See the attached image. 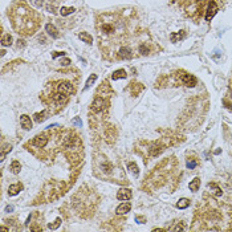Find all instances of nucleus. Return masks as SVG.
<instances>
[{
	"label": "nucleus",
	"instance_id": "1",
	"mask_svg": "<svg viewBox=\"0 0 232 232\" xmlns=\"http://www.w3.org/2000/svg\"><path fill=\"white\" fill-rule=\"evenodd\" d=\"M97 32H98L100 45L105 44L102 50L108 52L113 45H121V39L126 35V20L117 13H102L97 19Z\"/></svg>",
	"mask_w": 232,
	"mask_h": 232
},
{
	"label": "nucleus",
	"instance_id": "2",
	"mask_svg": "<svg viewBox=\"0 0 232 232\" xmlns=\"http://www.w3.org/2000/svg\"><path fill=\"white\" fill-rule=\"evenodd\" d=\"M8 16L13 29L21 36L33 35L41 24L40 13L31 8L24 0H16L8 9Z\"/></svg>",
	"mask_w": 232,
	"mask_h": 232
},
{
	"label": "nucleus",
	"instance_id": "3",
	"mask_svg": "<svg viewBox=\"0 0 232 232\" xmlns=\"http://www.w3.org/2000/svg\"><path fill=\"white\" fill-rule=\"evenodd\" d=\"M178 162H176L175 157L166 158L165 161H162L154 170L151 171V174L146 176L143 187L148 190V192L157 191L158 188H162L163 186H169L170 182H178L176 178V173H178ZM169 191L171 192V187L169 186Z\"/></svg>",
	"mask_w": 232,
	"mask_h": 232
},
{
	"label": "nucleus",
	"instance_id": "4",
	"mask_svg": "<svg viewBox=\"0 0 232 232\" xmlns=\"http://www.w3.org/2000/svg\"><path fill=\"white\" fill-rule=\"evenodd\" d=\"M60 131H61V129L58 127V125H50V126H48V129H46L45 131L37 134L36 137L32 138L31 141L25 145V147L29 151L33 153L35 155L37 154V151H41V154H40L39 158H40V159H45V158H46V148L45 147L49 145L52 139H54L53 137H56V138L60 137V135H57Z\"/></svg>",
	"mask_w": 232,
	"mask_h": 232
},
{
	"label": "nucleus",
	"instance_id": "5",
	"mask_svg": "<svg viewBox=\"0 0 232 232\" xmlns=\"http://www.w3.org/2000/svg\"><path fill=\"white\" fill-rule=\"evenodd\" d=\"M61 146L65 151V155L69 158L72 163H80L82 159V142L80 137L73 131H68L67 135L62 137Z\"/></svg>",
	"mask_w": 232,
	"mask_h": 232
},
{
	"label": "nucleus",
	"instance_id": "6",
	"mask_svg": "<svg viewBox=\"0 0 232 232\" xmlns=\"http://www.w3.org/2000/svg\"><path fill=\"white\" fill-rule=\"evenodd\" d=\"M64 183L61 182H48L44 186V190H43V198H44V203L46 202H50V200H54V199H58L61 195H64Z\"/></svg>",
	"mask_w": 232,
	"mask_h": 232
},
{
	"label": "nucleus",
	"instance_id": "7",
	"mask_svg": "<svg viewBox=\"0 0 232 232\" xmlns=\"http://www.w3.org/2000/svg\"><path fill=\"white\" fill-rule=\"evenodd\" d=\"M96 161V165L93 163V169H94V173L97 176H102V178H105V176H109L113 174L114 171V166L113 163L108 159V158L105 157H100V159L97 158Z\"/></svg>",
	"mask_w": 232,
	"mask_h": 232
},
{
	"label": "nucleus",
	"instance_id": "8",
	"mask_svg": "<svg viewBox=\"0 0 232 232\" xmlns=\"http://www.w3.org/2000/svg\"><path fill=\"white\" fill-rule=\"evenodd\" d=\"M52 90L62 93L65 96H71L74 93V86L68 81H58L56 85H52Z\"/></svg>",
	"mask_w": 232,
	"mask_h": 232
},
{
	"label": "nucleus",
	"instance_id": "9",
	"mask_svg": "<svg viewBox=\"0 0 232 232\" xmlns=\"http://www.w3.org/2000/svg\"><path fill=\"white\" fill-rule=\"evenodd\" d=\"M165 147H166V145H163L161 141H155V142L148 143L146 150H147V153H148V155H150V157H158L162 151L165 150Z\"/></svg>",
	"mask_w": 232,
	"mask_h": 232
},
{
	"label": "nucleus",
	"instance_id": "10",
	"mask_svg": "<svg viewBox=\"0 0 232 232\" xmlns=\"http://www.w3.org/2000/svg\"><path fill=\"white\" fill-rule=\"evenodd\" d=\"M176 76H178L180 78V81H182L184 85L188 86V88H194L195 85H196V82H198L196 77L192 76V74H190V73H186L183 71L178 72V73H176Z\"/></svg>",
	"mask_w": 232,
	"mask_h": 232
},
{
	"label": "nucleus",
	"instance_id": "11",
	"mask_svg": "<svg viewBox=\"0 0 232 232\" xmlns=\"http://www.w3.org/2000/svg\"><path fill=\"white\" fill-rule=\"evenodd\" d=\"M115 56H117L118 58H122V60H129V58L133 57V50L130 46L121 44L118 48L115 49Z\"/></svg>",
	"mask_w": 232,
	"mask_h": 232
},
{
	"label": "nucleus",
	"instance_id": "12",
	"mask_svg": "<svg viewBox=\"0 0 232 232\" xmlns=\"http://www.w3.org/2000/svg\"><path fill=\"white\" fill-rule=\"evenodd\" d=\"M106 108V101L105 98H102L101 96H97L94 100H93L92 105H90V110L93 113H101V111H104Z\"/></svg>",
	"mask_w": 232,
	"mask_h": 232
},
{
	"label": "nucleus",
	"instance_id": "13",
	"mask_svg": "<svg viewBox=\"0 0 232 232\" xmlns=\"http://www.w3.org/2000/svg\"><path fill=\"white\" fill-rule=\"evenodd\" d=\"M217 11H219V7H217V4H216L215 2H213V0H211L210 4H208V7H207L206 20H207V21H211V19L216 15Z\"/></svg>",
	"mask_w": 232,
	"mask_h": 232
},
{
	"label": "nucleus",
	"instance_id": "14",
	"mask_svg": "<svg viewBox=\"0 0 232 232\" xmlns=\"http://www.w3.org/2000/svg\"><path fill=\"white\" fill-rule=\"evenodd\" d=\"M133 196L131 190L130 188H121L119 191L117 192V199L118 200H130Z\"/></svg>",
	"mask_w": 232,
	"mask_h": 232
},
{
	"label": "nucleus",
	"instance_id": "15",
	"mask_svg": "<svg viewBox=\"0 0 232 232\" xmlns=\"http://www.w3.org/2000/svg\"><path fill=\"white\" fill-rule=\"evenodd\" d=\"M130 210H131V204L130 203H122L117 207L115 212H117V215H125V213L130 212Z\"/></svg>",
	"mask_w": 232,
	"mask_h": 232
},
{
	"label": "nucleus",
	"instance_id": "16",
	"mask_svg": "<svg viewBox=\"0 0 232 232\" xmlns=\"http://www.w3.org/2000/svg\"><path fill=\"white\" fill-rule=\"evenodd\" d=\"M23 190V184L21 183H15V184H11L8 187V195H11V196H15L17 195Z\"/></svg>",
	"mask_w": 232,
	"mask_h": 232
},
{
	"label": "nucleus",
	"instance_id": "17",
	"mask_svg": "<svg viewBox=\"0 0 232 232\" xmlns=\"http://www.w3.org/2000/svg\"><path fill=\"white\" fill-rule=\"evenodd\" d=\"M129 90H130V93H131V96H138L139 92L143 90V86H142V84L131 82V84L129 85Z\"/></svg>",
	"mask_w": 232,
	"mask_h": 232
},
{
	"label": "nucleus",
	"instance_id": "18",
	"mask_svg": "<svg viewBox=\"0 0 232 232\" xmlns=\"http://www.w3.org/2000/svg\"><path fill=\"white\" fill-rule=\"evenodd\" d=\"M20 123H21V126L24 127L25 130H31L32 129V121H31V118L28 117L27 114H23L21 117H20Z\"/></svg>",
	"mask_w": 232,
	"mask_h": 232
},
{
	"label": "nucleus",
	"instance_id": "19",
	"mask_svg": "<svg viewBox=\"0 0 232 232\" xmlns=\"http://www.w3.org/2000/svg\"><path fill=\"white\" fill-rule=\"evenodd\" d=\"M45 31L48 32V35L52 36L53 39H58V37H60V33H58L57 28H56L54 25H52V24H46L45 25Z\"/></svg>",
	"mask_w": 232,
	"mask_h": 232
},
{
	"label": "nucleus",
	"instance_id": "20",
	"mask_svg": "<svg viewBox=\"0 0 232 232\" xmlns=\"http://www.w3.org/2000/svg\"><path fill=\"white\" fill-rule=\"evenodd\" d=\"M199 187H200V179H199V178H194L188 184V188L191 190L192 192H196L199 190Z\"/></svg>",
	"mask_w": 232,
	"mask_h": 232
},
{
	"label": "nucleus",
	"instance_id": "21",
	"mask_svg": "<svg viewBox=\"0 0 232 232\" xmlns=\"http://www.w3.org/2000/svg\"><path fill=\"white\" fill-rule=\"evenodd\" d=\"M126 77H127V73H126V71H123V69H118V71H115L111 74V78H113V80H121V78H126Z\"/></svg>",
	"mask_w": 232,
	"mask_h": 232
},
{
	"label": "nucleus",
	"instance_id": "22",
	"mask_svg": "<svg viewBox=\"0 0 232 232\" xmlns=\"http://www.w3.org/2000/svg\"><path fill=\"white\" fill-rule=\"evenodd\" d=\"M183 37H184V31H179L178 33H176V32L171 33L170 39H171V41H173V43H178V40H182Z\"/></svg>",
	"mask_w": 232,
	"mask_h": 232
},
{
	"label": "nucleus",
	"instance_id": "23",
	"mask_svg": "<svg viewBox=\"0 0 232 232\" xmlns=\"http://www.w3.org/2000/svg\"><path fill=\"white\" fill-rule=\"evenodd\" d=\"M188 206H190V200H188V199H186V198L179 199V202L176 203V207H178L179 210H186Z\"/></svg>",
	"mask_w": 232,
	"mask_h": 232
},
{
	"label": "nucleus",
	"instance_id": "24",
	"mask_svg": "<svg viewBox=\"0 0 232 232\" xmlns=\"http://www.w3.org/2000/svg\"><path fill=\"white\" fill-rule=\"evenodd\" d=\"M78 37H80L82 41H85L86 44H93V37L89 33H86V32H81V33L78 35Z\"/></svg>",
	"mask_w": 232,
	"mask_h": 232
},
{
	"label": "nucleus",
	"instance_id": "25",
	"mask_svg": "<svg viewBox=\"0 0 232 232\" xmlns=\"http://www.w3.org/2000/svg\"><path fill=\"white\" fill-rule=\"evenodd\" d=\"M9 169H11V171H12L13 174H19V173H20V170H21L20 162H19V161H13L12 163H11V167H9Z\"/></svg>",
	"mask_w": 232,
	"mask_h": 232
},
{
	"label": "nucleus",
	"instance_id": "26",
	"mask_svg": "<svg viewBox=\"0 0 232 232\" xmlns=\"http://www.w3.org/2000/svg\"><path fill=\"white\" fill-rule=\"evenodd\" d=\"M46 114H48V110H44V111H41V113H36L35 114V121L36 122H43V121H45L46 118Z\"/></svg>",
	"mask_w": 232,
	"mask_h": 232
},
{
	"label": "nucleus",
	"instance_id": "27",
	"mask_svg": "<svg viewBox=\"0 0 232 232\" xmlns=\"http://www.w3.org/2000/svg\"><path fill=\"white\" fill-rule=\"evenodd\" d=\"M12 44V36L7 33V35H3L2 36V45L3 46H9Z\"/></svg>",
	"mask_w": 232,
	"mask_h": 232
},
{
	"label": "nucleus",
	"instance_id": "28",
	"mask_svg": "<svg viewBox=\"0 0 232 232\" xmlns=\"http://www.w3.org/2000/svg\"><path fill=\"white\" fill-rule=\"evenodd\" d=\"M208 188H212V192L215 194V196H221V188L215 183H208Z\"/></svg>",
	"mask_w": 232,
	"mask_h": 232
},
{
	"label": "nucleus",
	"instance_id": "29",
	"mask_svg": "<svg viewBox=\"0 0 232 232\" xmlns=\"http://www.w3.org/2000/svg\"><path fill=\"white\" fill-rule=\"evenodd\" d=\"M74 11H76V9L73 7H62L60 9V13H61V16H68V15H71V13H73Z\"/></svg>",
	"mask_w": 232,
	"mask_h": 232
},
{
	"label": "nucleus",
	"instance_id": "30",
	"mask_svg": "<svg viewBox=\"0 0 232 232\" xmlns=\"http://www.w3.org/2000/svg\"><path fill=\"white\" fill-rule=\"evenodd\" d=\"M138 50H139V53L141 54H148L150 53V48L147 46V44L146 43H142V44H139V48H138Z\"/></svg>",
	"mask_w": 232,
	"mask_h": 232
},
{
	"label": "nucleus",
	"instance_id": "31",
	"mask_svg": "<svg viewBox=\"0 0 232 232\" xmlns=\"http://www.w3.org/2000/svg\"><path fill=\"white\" fill-rule=\"evenodd\" d=\"M127 169L131 171V173L134 174V175H137L138 176V174H139V169H138V166H137V163H134V162H130V163L127 165Z\"/></svg>",
	"mask_w": 232,
	"mask_h": 232
},
{
	"label": "nucleus",
	"instance_id": "32",
	"mask_svg": "<svg viewBox=\"0 0 232 232\" xmlns=\"http://www.w3.org/2000/svg\"><path fill=\"white\" fill-rule=\"evenodd\" d=\"M97 80V74H90V77L88 78V81H86V84H85V88H84V89H89V88L92 86V84L94 82Z\"/></svg>",
	"mask_w": 232,
	"mask_h": 232
},
{
	"label": "nucleus",
	"instance_id": "33",
	"mask_svg": "<svg viewBox=\"0 0 232 232\" xmlns=\"http://www.w3.org/2000/svg\"><path fill=\"white\" fill-rule=\"evenodd\" d=\"M204 2V0H190V6L187 7V8H186V9H187V12L190 13V11H192V8H194V6H195V4H196V6H198V4H200V6H202V3ZM187 3V4H188Z\"/></svg>",
	"mask_w": 232,
	"mask_h": 232
},
{
	"label": "nucleus",
	"instance_id": "34",
	"mask_svg": "<svg viewBox=\"0 0 232 232\" xmlns=\"http://www.w3.org/2000/svg\"><path fill=\"white\" fill-rule=\"evenodd\" d=\"M12 150V146L11 145H3V150H2V157H0V161H4V158H6V154L9 153Z\"/></svg>",
	"mask_w": 232,
	"mask_h": 232
},
{
	"label": "nucleus",
	"instance_id": "35",
	"mask_svg": "<svg viewBox=\"0 0 232 232\" xmlns=\"http://www.w3.org/2000/svg\"><path fill=\"white\" fill-rule=\"evenodd\" d=\"M60 226H61V217H57V219H56L53 223H50V224H48V227H49L50 230H57Z\"/></svg>",
	"mask_w": 232,
	"mask_h": 232
},
{
	"label": "nucleus",
	"instance_id": "36",
	"mask_svg": "<svg viewBox=\"0 0 232 232\" xmlns=\"http://www.w3.org/2000/svg\"><path fill=\"white\" fill-rule=\"evenodd\" d=\"M196 166H198L196 161H187V169L192 170V169H195V167H196Z\"/></svg>",
	"mask_w": 232,
	"mask_h": 232
},
{
	"label": "nucleus",
	"instance_id": "37",
	"mask_svg": "<svg viewBox=\"0 0 232 232\" xmlns=\"http://www.w3.org/2000/svg\"><path fill=\"white\" fill-rule=\"evenodd\" d=\"M64 54H65V52H54V53L52 54V57L56 58V57H58V56H64Z\"/></svg>",
	"mask_w": 232,
	"mask_h": 232
},
{
	"label": "nucleus",
	"instance_id": "38",
	"mask_svg": "<svg viewBox=\"0 0 232 232\" xmlns=\"http://www.w3.org/2000/svg\"><path fill=\"white\" fill-rule=\"evenodd\" d=\"M74 123H76V125H77V126H78V127H81V125H82V122H81V119H80V118H78V117H77V118H74Z\"/></svg>",
	"mask_w": 232,
	"mask_h": 232
},
{
	"label": "nucleus",
	"instance_id": "39",
	"mask_svg": "<svg viewBox=\"0 0 232 232\" xmlns=\"http://www.w3.org/2000/svg\"><path fill=\"white\" fill-rule=\"evenodd\" d=\"M61 64L62 65H69V64H71V60H69V58H64V60H61Z\"/></svg>",
	"mask_w": 232,
	"mask_h": 232
},
{
	"label": "nucleus",
	"instance_id": "40",
	"mask_svg": "<svg viewBox=\"0 0 232 232\" xmlns=\"http://www.w3.org/2000/svg\"><path fill=\"white\" fill-rule=\"evenodd\" d=\"M11 211H13V206H7L6 207V212H11Z\"/></svg>",
	"mask_w": 232,
	"mask_h": 232
},
{
	"label": "nucleus",
	"instance_id": "41",
	"mask_svg": "<svg viewBox=\"0 0 232 232\" xmlns=\"http://www.w3.org/2000/svg\"><path fill=\"white\" fill-rule=\"evenodd\" d=\"M135 220H137V221H141V223L145 221V219H143V217H135Z\"/></svg>",
	"mask_w": 232,
	"mask_h": 232
}]
</instances>
